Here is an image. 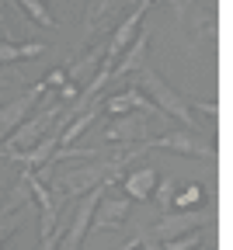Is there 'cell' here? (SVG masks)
<instances>
[{"label":"cell","instance_id":"1","mask_svg":"<svg viewBox=\"0 0 233 250\" xmlns=\"http://www.w3.org/2000/svg\"><path fill=\"white\" fill-rule=\"evenodd\" d=\"M132 87H140L143 94H146V98L163 111V115H167V118H178L181 125H185V129H191V132H202V125H198L195 122V108H191V101L185 98V94H178L167 80H163L157 70H150V66H140L136 73H132Z\"/></svg>","mask_w":233,"mask_h":250},{"label":"cell","instance_id":"2","mask_svg":"<svg viewBox=\"0 0 233 250\" xmlns=\"http://www.w3.org/2000/svg\"><path fill=\"white\" fill-rule=\"evenodd\" d=\"M163 122H167L163 111H153V115H146V111L115 115L112 125L105 129V136H101V143L105 146H122V149H136L140 143H146L153 136V125H163Z\"/></svg>","mask_w":233,"mask_h":250},{"label":"cell","instance_id":"3","mask_svg":"<svg viewBox=\"0 0 233 250\" xmlns=\"http://www.w3.org/2000/svg\"><path fill=\"white\" fill-rule=\"evenodd\" d=\"M140 149H167V153H181V156H198V160H216V143L206 139V132H191V129H171V132H157L146 143H140Z\"/></svg>","mask_w":233,"mask_h":250},{"label":"cell","instance_id":"4","mask_svg":"<svg viewBox=\"0 0 233 250\" xmlns=\"http://www.w3.org/2000/svg\"><path fill=\"white\" fill-rule=\"evenodd\" d=\"M66 108L56 101L52 108H42L39 115H28L21 125H18V129L4 139V146H0V153H18V149H28V146H35L49 129H52V125H56V118L63 115Z\"/></svg>","mask_w":233,"mask_h":250},{"label":"cell","instance_id":"5","mask_svg":"<svg viewBox=\"0 0 233 250\" xmlns=\"http://www.w3.org/2000/svg\"><path fill=\"white\" fill-rule=\"evenodd\" d=\"M136 0H87L84 11V31L87 39H108V31L132 11Z\"/></svg>","mask_w":233,"mask_h":250},{"label":"cell","instance_id":"6","mask_svg":"<svg viewBox=\"0 0 233 250\" xmlns=\"http://www.w3.org/2000/svg\"><path fill=\"white\" fill-rule=\"evenodd\" d=\"M49 87L39 80V83H31L24 94H18V98H11L7 104H0V143H4L14 129H18V125L31 115V111H35V104L42 101V94H46Z\"/></svg>","mask_w":233,"mask_h":250},{"label":"cell","instance_id":"7","mask_svg":"<svg viewBox=\"0 0 233 250\" xmlns=\"http://www.w3.org/2000/svg\"><path fill=\"white\" fill-rule=\"evenodd\" d=\"M202 226H206V212H202V208H191V212H163L146 233H150L157 243H163V240L185 236V233L202 229Z\"/></svg>","mask_w":233,"mask_h":250},{"label":"cell","instance_id":"8","mask_svg":"<svg viewBox=\"0 0 233 250\" xmlns=\"http://www.w3.org/2000/svg\"><path fill=\"white\" fill-rule=\"evenodd\" d=\"M129 208H132V202L125 195H105L101 202H97L94 215H91V229L94 233H115V229H122V223L129 219Z\"/></svg>","mask_w":233,"mask_h":250},{"label":"cell","instance_id":"9","mask_svg":"<svg viewBox=\"0 0 233 250\" xmlns=\"http://www.w3.org/2000/svg\"><path fill=\"white\" fill-rule=\"evenodd\" d=\"M146 49H150V31L140 24L136 39H132V42L125 45V52L115 59V66H112V80H108V83H118L122 77H132L140 66H146Z\"/></svg>","mask_w":233,"mask_h":250},{"label":"cell","instance_id":"10","mask_svg":"<svg viewBox=\"0 0 233 250\" xmlns=\"http://www.w3.org/2000/svg\"><path fill=\"white\" fill-rule=\"evenodd\" d=\"M122 181V195L129 202H150L153 188H157V167H136L118 177Z\"/></svg>","mask_w":233,"mask_h":250},{"label":"cell","instance_id":"11","mask_svg":"<svg viewBox=\"0 0 233 250\" xmlns=\"http://www.w3.org/2000/svg\"><path fill=\"white\" fill-rule=\"evenodd\" d=\"M101 111H108V115L115 118V115H129V111H146V115H153V111H160V108L146 98L140 87H129V90L115 94V98H105V108H101Z\"/></svg>","mask_w":233,"mask_h":250},{"label":"cell","instance_id":"12","mask_svg":"<svg viewBox=\"0 0 233 250\" xmlns=\"http://www.w3.org/2000/svg\"><path fill=\"white\" fill-rule=\"evenodd\" d=\"M46 52V42H0V62H24Z\"/></svg>","mask_w":233,"mask_h":250},{"label":"cell","instance_id":"13","mask_svg":"<svg viewBox=\"0 0 233 250\" xmlns=\"http://www.w3.org/2000/svg\"><path fill=\"white\" fill-rule=\"evenodd\" d=\"M202 205H206V188H202V184H185V188H174L171 212H191V208H202Z\"/></svg>","mask_w":233,"mask_h":250},{"label":"cell","instance_id":"14","mask_svg":"<svg viewBox=\"0 0 233 250\" xmlns=\"http://www.w3.org/2000/svg\"><path fill=\"white\" fill-rule=\"evenodd\" d=\"M28 219H31V202L24 205V208H18V212H11V215H0V250H4V243L28 223Z\"/></svg>","mask_w":233,"mask_h":250},{"label":"cell","instance_id":"15","mask_svg":"<svg viewBox=\"0 0 233 250\" xmlns=\"http://www.w3.org/2000/svg\"><path fill=\"white\" fill-rule=\"evenodd\" d=\"M14 4H18V11H24L31 21H39L42 28H56V18H52L46 0H14Z\"/></svg>","mask_w":233,"mask_h":250},{"label":"cell","instance_id":"16","mask_svg":"<svg viewBox=\"0 0 233 250\" xmlns=\"http://www.w3.org/2000/svg\"><path fill=\"white\" fill-rule=\"evenodd\" d=\"M174 188H178V184H174V177H157V188H153V195H150V198H153V202H157L163 212H171Z\"/></svg>","mask_w":233,"mask_h":250},{"label":"cell","instance_id":"17","mask_svg":"<svg viewBox=\"0 0 233 250\" xmlns=\"http://www.w3.org/2000/svg\"><path fill=\"white\" fill-rule=\"evenodd\" d=\"M202 240H206V233H202V229H191V233H185V236L163 240L160 247H163V250H198V247H202Z\"/></svg>","mask_w":233,"mask_h":250},{"label":"cell","instance_id":"18","mask_svg":"<svg viewBox=\"0 0 233 250\" xmlns=\"http://www.w3.org/2000/svg\"><path fill=\"white\" fill-rule=\"evenodd\" d=\"M63 233H66V226H63V223H56V229H52L49 236H42V243H39L35 250H56V247H59V240H63Z\"/></svg>","mask_w":233,"mask_h":250},{"label":"cell","instance_id":"19","mask_svg":"<svg viewBox=\"0 0 233 250\" xmlns=\"http://www.w3.org/2000/svg\"><path fill=\"white\" fill-rule=\"evenodd\" d=\"M46 87H63L66 83V70H49V77L42 80Z\"/></svg>","mask_w":233,"mask_h":250},{"label":"cell","instance_id":"20","mask_svg":"<svg viewBox=\"0 0 233 250\" xmlns=\"http://www.w3.org/2000/svg\"><path fill=\"white\" fill-rule=\"evenodd\" d=\"M136 240H140V247H143V250H163V247H160V243H157V240H153L150 233H140Z\"/></svg>","mask_w":233,"mask_h":250},{"label":"cell","instance_id":"21","mask_svg":"<svg viewBox=\"0 0 233 250\" xmlns=\"http://www.w3.org/2000/svg\"><path fill=\"white\" fill-rule=\"evenodd\" d=\"M198 250H216V247H212V243H209V247H198Z\"/></svg>","mask_w":233,"mask_h":250}]
</instances>
